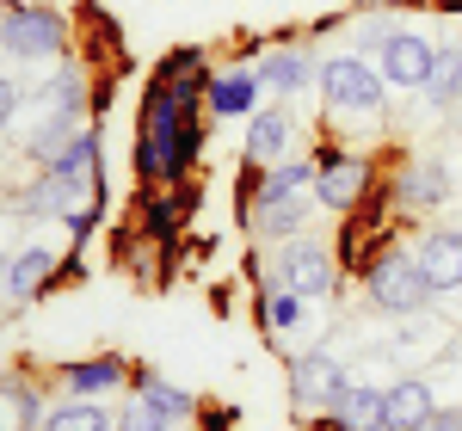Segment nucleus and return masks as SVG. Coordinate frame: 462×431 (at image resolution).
Segmentation results:
<instances>
[{"label":"nucleus","mask_w":462,"mask_h":431,"mask_svg":"<svg viewBox=\"0 0 462 431\" xmlns=\"http://www.w3.org/2000/svg\"><path fill=\"white\" fill-rule=\"evenodd\" d=\"M204 99H210V56L198 43H179L173 56H161L143 117H136V179L143 185L191 179L204 154Z\"/></svg>","instance_id":"f257e3e1"},{"label":"nucleus","mask_w":462,"mask_h":431,"mask_svg":"<svg viewBox=\"0 0 462 431\" xmlns=\"http://www.w3.org/2000/svg\"><path fill=\"white\" fill-rule=\"evenodd\" d=\"M364 296H370V308H383V315H420L438 289H431L420 252L389 247L383 259H370V271H364Z\"/></svg>","instance_id":"f03ea898"},{"label":"nucleus","mask_w":462,"mask_h":431,"mask_svg":"<svg viewBox=\"0 0 462 431\" xmlns=\"http://www.w3.org/2000/svg\"><path fill=\"white\" fill-rule=\"evenodd\" d=\"M0 50L19 56V62H50V56L69 50V19H62L56 6H25V0H13V6L0 13Z\"/></svg>","instance_id":"7ed1b4c3"},{"label":"nucleus","mask_w":462,"mask_h":431,"mask_svg":"<svg viewBox=\"0 0 462 431\" xmlns=\"http://www.w3.org/2000/svg\"><path fill=\"white\" fill-rule=\"evenodd\" d=\"M320 99L327 111H346V117H376L383 111V93H389V80L376 62H364V56H333V62H320Z\"/></svg>","instance_id":"20e7f679"},{"label":"nucleus","mask_w":462,"mask_h":431,"mask_svg":"<svg viewBox=\"0 0 462 431\" xmlns=\"http://www.w3.org/2000/svg\"><path fill=\"white\" fill-rule=\"evenodd\" d=\"M370 197V160L346 148H315V204L333 216H352Z\"/></svg>","instance_id":"39448f33"},{"label":"nucleus","mask_w":462,"mask_h":431,"mask_svg":"<svg viewBox=\"0 0 462 431\" xmlns=\"http://www.w3.org/2000/svg\"><path fill=\"white\" fill-rule=\"evenodd\" d=\"M272 284L296 289L302 302H320V296H333L339 289V271H333V252L320 247V241H284V252H278V265H272Z\"/></svg>","instance_id":"423d86ee"},{"label":"nucleus","mask_w":462,"mask_h":431,"mask_svg":"<svg viewBox=\"0 0 462 431\" xmlns=\"http://www.w3.org/2000/svg\"><path fill=\"white\" fill-rule=\"evenodd\" d=\"M431 62H438V43H431L426 32H407V25H401V32H389L376 43V69H383V80L401 87V93H426Z\"/></svg>","instance_id":"0eeeda50"},{"label":"nucleus","mask_w":462,"mask_h":431,"mask_svg":"<svg viewBox=\"0 0 462 431\" xmlns=\"http://www.w3.org/2000/svg\"><path fill=\"white\" fill-rule=\"evenodd\" d=\"M352 376L339 370L333 358H320V352H309V358H290V407L296 413H327L333 400H339V389H346Z\"/></svg>","instance_id":"6e6552de"},{"label":"nucleus","mask_w":462,"mask_h":431,"mask_svg":"<svg viewBox=\"0 0 462 431\" xmlns=\"http://www.w3.org/2000/svg\"><path fill=\"white\" fill-rule=\"evenodd\" d=\"M124 382H130V363L117 358V352H99V358H74V363H62V395H74V400L117 395Z\"/></svg>","instance_id":"1a4fd4ad"},{"label":"nucleus","mask_w":462,"mask_h":431,"mask_svg":"<svg viewBox=\"0 0 462 431\" xmlns=\"http://www.w3.org/2000/svg\"><path fill=\"white\" fill-rule=\"evenodd\" d=\"M320 431H383V389H370V382H346L339 400L320 413Z\"/></svg>","instance_id":"9d476101"},{"label":"nucleus","mask_w":462,"mask_h":431,"mask_svg":"<svg viewBox=\"0 0 462 431\" xmlns=\"http://www.w3.org/2000/svg\"><path fill=\"white\" fill-rule=\"evenodd\" d=\"M290 136H296V117L284 105H259L247 124V167H278Z\"/></svg>","instance_id":"9b49d317"},{"label":"nucleus","mask_w":462,"mask_h":431,"mask_svg":"<svg viewBox=\"0 0 462 431\" xmlns=\"http://www.w3.org/2000/svg\"><path fill=\"white\" fill-rule=\"evenodd\" d=\"M431 413L438 407H431L426 376H401L394 389H383V431H426Z\"/></svg>","instance_id":"f8f14e48"},{"label":"nucleus","mask_w":462,"mask_h":431,"mask_svg":"<svg viewBox=\"0 0 462 431\" xmlns=\"http://www.w3.org/2000/svg\"><path fill=\"white\" fill-rule=\"evenodd\" d=\"M259 80L272 87V93H302L309 80H320V62L302 50V43H284V50H259Z\"/></svg>","instance_id":"ddd939ff"},{"label":"nucleus","mask_w":462,"mask_h":431,"mask_svg":"<svg viewBox=\"0 0 462 431\" xmlns=\"http://www.w3.org/2000/svg\"><path fill=\"white\" fill-rule=\"evenodd\" d=\"M413 252H420V265H426L438 296L444 289H462V228H426V241Z\"/></svg>","instance_id":"4468645a"},{"label":"nucleus","mask_w":462,"mask_h":431,"mask_svg":"<svg viewBox=\"0 0 462 431\" xmlns=\"http://www.w3.org/2000/svg\"><path fill=\"white\" fill-rule=\"evenodd\" d=\"M259 69H222V74H210V117H253L259 111Z\"/></svg>","instance_id":"2eb2a0df"},{"label":"nucleus","mask_w":462,"mask_h":431,"mask_svg":"<svg viewBox=\"0 0 462 431\" xmlns=\"http://www.w3.org/2000/svg\"><path fill=\"white\" fill-rule=\"evenodd\" d=\"M50 271H56V259H50L43 247H25L19 259H6V271H0V296H6L13 308H25L32 296L50 289Z\"/></svg>","instance_id":"dca6fc26"},{"label":"nucleus","mask_w":462,"mask_h":431,"mask_svg":"<svg viewBox=\"0 0 462 431\" xmlns=\"http://www.w3.org/2000/svg\"><path fill=\"white\" fill-rule=\"evenodd\" d=\"M444 197H450V173H444L438 160L401 167V179H394V204H401V210H438Z\"/></svg>","instance_id":"f3484780"},{"label":"nucleus","mask_w":462,"mask_h":431,"mask_svg":"<svg viewBox=\"0 0 462 431\" xmlns=\"http://www.w3.org/2000/svg\"><path fill=\"white\" fill-rule=\"evenodd\" d=\"M309 197L315 191H290V197H272V204H253V222L265 241H296L309 228Z\"/></svg>","instance_id":"a211bd4d"},{"label":"nucleus","mask_w":462,"mask_h":431,"mask_svg":"<svg viewBox=\"0 0 462 431\" xmlns=\"http://www.w3.org/2000/svg\"><path fill=\"white\" fill-rule=\"evenodd\" d=\"M130 389H136V400L161 407L167 419H191V413H198V395H185V389H173V382H161L154 370H130Z\"/></svg>","instance_id":"6ab92c4d"},{"label":"nucleus","mask_w":462,"mask_h":431,"mask_svg":"<svg viewBox=\"0 0 462 431\" xmlns=\"http://www.w3.org/2000/svg\"><path fill=\"white\" fill-rule=\"evenodd\" d=\"M37 431H117V419H111L106 407H99V400H62V407H50V413H43V426Z\"/></svg>","instance_id":"aec40b11"},{"label":"nucleus","mask_w":462,"mask_h":431,"mask_svg":"<svg viewBox=\"0 0 462 431\" xmlns=\"http://www.w3.org/2000/svg\"><path fill=\"white\" fill-rule=\"evenodd\" d=\"M87 124H93V117H74V111H56V117H43V124H37V136L25 142V154L50 167V160H56V154H62V148H69L74 136L87 130Z\"/></svg>","instance_id":"412c9836"},{"label":"nucleus","mask_w":462,"mask_h":431,"mask_svg":"<svg viewBox=\"0 0 462 431\" xmlns=\"http://www.w3.org/2000/svg\"><path fill=\"white\" fill-rule=\"evenodd\" d=\"M0 407H6V426L13 431H37L43 426V400H37V389L25 382V376H0Z\"/></svg>","instance_id":"4be33fe9"},{"label":"nucleus","mask_w":462,"mask_h":431,"mask_svg":"<svg viewBox=\"0 0 462 431\" xmlns=\"http://www.w3.org/2000/svg\"><path fill=\"white\" fill-rule=\"evenodd\" d=\"M426 99H431L438 111H450V105L462 99V43H438V62H431Z\"/></svg>","instance_id":"5701e85b"},{"label":"nucleus","mask_w":462,"mask_h":431,"mask_svg":"<svg viewBox=\"0 0 462 431\" xmlns=\"http://www.w3.org/2000/svg\"><path fill=\"white\" fill-rule=\"evenodd\" d=\"M259 302H265V321H272V333H290V326H302V315H309V302H302L296 289L272 284V278H259Z\"/></svg>","instance_id":"b1692460"},{"label":"nucleus","mask_w":462,"mask_h":431,"mask_svg":"<svg viewBox=\"0 0 462 431\" xmlns=\"http://www.w3.org/2000/svg\"><path fill=\"white\" fill-rule=\"evenodd\" d=\"M290 191H315V160H284V167H272V173L259 179V204L290 197Z\"/></svg>","instance_id":"393cba45"},{"label":"nucleus","mask_w":462,"mask_h":431,"mask_svg":"<svg viewBox=\"0 0 462 431\" xmlns=\"http://www.w3.org/2000/svg\"><path fill=\"white\" fill-rule=\"evenodd\" d=\"M50 105H56V111H74V117H93V99H87L80 69H62L56 80H50Z\"/></svg>","instance_id":"a878e982"},{"label":"nucleus","mask_w":462,"mask_h":431,"mask_svg":"<svg viewBox=\"0 0 462 431\" xmlns=\"http://www.w3.org/2000/svg\"><path fill=\"white\" fill-rule=\"evenodd\" d=\"M179 419H167L161 407H148V400H130L124 413H117V431H173Z\"/></svg>","instance_id":"bb28decb"},{"label":"nucleus","mask_w":462,"mask_h":431,"mask_svg":"<svg viewBox=\"0 0 462 431\" xmlns=\"http://www.w3.org/2000/svg\"><path fill=\"white\" fill-rule=\"evenodd\" d=\"M19 99H25V93H19V80H6V74H0V130H6V117L19 111Z\"/></svg>","instance_id":"cd10ccee"},{"label":"nucleus","mask_w":462,"mask_h":431,"mask_svg":"<svg viewBox=\"0 0 462 431\" xmlns=\"http://www.w3.org/2000/svg\"><path fill=\"white\" fill-rule=\"evenodd\" d=\"M426 431H462V407H444V413H431Z\"/></svg>","instance_id":"c85d7f7f"},{"label":"nucleus","mask_w":462,"mask_h":431,"mask_svg":"<svg viewBox=\"0 0 462 431\" xmlns=\"http://www.w3.org/2000/svg\"><path fill=\"white\" fill-rule=\"evenodd\" d=\"M0 431H6V407H0Z\"/></svg>","instance_id":"c756f323"},{"label":"nucleus","mask_w":462,"mask_h":431,"mask_svg":"<svg viewBox=\"0 0 462 431\" xmlns=\"http://www.w3.org/2000/svg\"><path fill=\"white\" fill-rule=\"evenodd\" d=\"M0 302H6V296H0Z\"/></svg>","instance_id":"7c9ffc66"}]
</instances>
